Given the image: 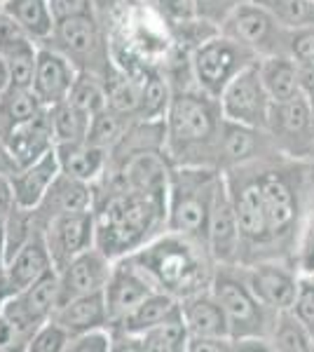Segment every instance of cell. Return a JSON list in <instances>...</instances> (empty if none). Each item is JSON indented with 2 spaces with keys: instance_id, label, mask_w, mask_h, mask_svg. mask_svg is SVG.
<instances>
[{
  "instance_id": "9",
  "label": "cell",
  "mask_w": 314,
  "mask_h": 352,
  "mask_svg": "<svg viewBox=\"0 0 314 352\" xmlns=\"http://www.w3.org/2000/svg\"><path fill=\"white\" fill-rule=\"evenodd\" d=\"M43 232L49 249V256H52L54 270L59 272L68 261H73L78 254L87 252V249H92L96 244L94 209L56 214V217L47 221V228Z\"/></svg>"
},
{
  "instance_id": "24",
  "label": "cell",
  "mask_w": 314,
  "mask_h": 352,
  "mask_svg": "<svg viewBox=\"0 0 314 352\" xmlns=\"http://www.w3.org/2000/svg\"><path fill=\"white\" fill-rule=\"evenodd\" d=\"M258 71L265 85L267 94H270L272 104L287 101L291 96L302 92L300 82V66L293 56L289 54H270L258 59Z\"/></svg>"
},
{
  "instance_id": "3",
  "label": "cell",
  "mask_w": 314,
  "mask_h": 352,
  "mask_svg": "<svg viewBox=\"0 0 314 352\" xmlns=\"http://www.w3.org/2000/svg\"><path fill=\"white\" fill-rule=\"evenodd\" d=\"M223 118L218 99L199 92H183L171 96V104L164 118V144L169 155L181 164H195V155L218 146Z\"/></svg>"
},
{
  "instance_id": "52",
  "label": "cell",
  "mask_w": 314,
  "mask_h": 352,
  "mask_svg": "<svg viewBox=\"0 0 314 352\" xmlns=\"http://www.w3.org/2000/svg\"><path fill=\"white\" fill-rule=\"evenodd\" d=\"M8 265V237H5V223H0V272Z\"/></svg>"
},
{
  "instance_id": "2",
  "label": "cell",
  "mask_w": 314,
  "mask_h": 352,
  "mask_svg": "<svg viewBox=\"0 0 314 352\" xmlns=\"http://www.w3.org/2000/svg\"><path fill=\"white\" fill-rule=\"evenodd\" d=\"M155 292H164L174 298H186L211 287L209 263L199 242L179 232L153 237L141 249L124 256Z\"/></svg>"
},
{
  "instance_id": "7",
  "label": "cell",
  "mask_w": 314,
  "mask_h": 352,
  "mask_svg": "<svg viewBox=\"0 0 314 352\" xmlns=\"http://www.w3.org/2000/svg\"><path fill=\"white\" fill-rule=\"evenodd\" d=\"M209 289L221 303L223 312H225L230 338L235 343H258V338L265 336L267 308L254 296L247 282L223 272V275H216L211 280Z\"/></svg>"
},
{
  "instance_id": "15",
  "label": "cell",
  "mask_w": 314,
  "mask_h": 352,
  "mask_svg": "<svg viewBox=\"0 0 314 352\" xmlns=\"http://www.w3.org/2000/svg\"><path fill=\"white\" fill-rule=\"evenodd\" d=\"M115 343H127L120 345L117 350H148V352H181L188 350L190 343V333L183 322V312L179 310L171 312L167 320H162L159 324L150 327L148 331L139 333V336H129V333H115L113 336V345Z\"/></svg>"
},
{
  "instance_id": "31",
  "label": "cell",
  "mask_w": 314,
  "mask_h": 352,
  "mask_svg": "<svg viewBox=\"0 0 314 352\" xmlns=\"http://www.w3.org/2000/svg\"><path fill=\"white\" fill-rule=\"evenodd\" d=\"M275 329H272V348L287 352H307L314 350V338L310 327L295 315L293 310L277 312Z\"/></svg>"
},
{
  "instance_id": "4",
  "label": "cell",
  "mask_w": 314,
  "mask_h": 352,
  "mask_svg": "<svg viewBox=\"0 0 314 352\" xmlns=\"http://www.w3.org/2000/svg\"><path fill=\"white\" fill-rule=\"evenodd\" d=\"M223 176L204 164H181L169 172L167 230L207 244L209 217Z\"/></svg>"
},
{
  "instance_id": "28",
  "label": "cell",
  "mask_w": 314,
  "mask_h": 352,
  "mask_svg": "<svg viewBox=\"0 0 314 352\" xmlns=\"http://www.w3.org/2000/svg\"><path fill=\"white\" fill-rule=\"evenodd\" d=\"M92 190H89V184L78 179H71L66 174H59V179L52 184V188L45 195V200L40 204H52V212H49V219L56 217V214L64 212H85V209H92Z\"/></svg>"
},
{
  "instance_id": "53",
  "label": "cell",
  "mask_w": 314,
  "mask_h": 352,
  "mask_svg": "<svg viewBox=\"0 0 314 352\" xmlns=\"http://www.w3.org/2000/svg\"><path fill=\"white\" fill-rule=\"evenodd\" d=\"M8 134H10V129L5 127L3 120H0V144H8Z\"/></svg>"
},
{
  "instance_id": "22",
  "label": "cell",
  "mask_w": 314,
  "mask_h": 352,
  "mask_svg": "<svg viewBox=\"0 0 314 352\" xmlns=\"http://www.w3.org/2000/svg\"><path fill=\"white\" fill-rule=\"evenodd\" d=\"M56 157H59L61 174L92 184L106 172L108 151L89 141H73V144H56Z\"/></svg>"
},
{
  "instance_id": "5",
  "label": "cell",
  "mask_w": 314,
  "mask_h": 352,
  "mask_svg": "<svg viewBox=\"0 0 314 352\" xmlns=\"http://www.w3.org/2000/svg\"><path fill=\"white\" fill-rule=\"evenodd\" d=\"M256 59H260L256 52H251L242 43L218 33V36H209L207 41L197 45L195 52H192L190 66L197 87L204 94L218 99L232 78L242 68L254 64Z\"/></svg>"
},
{
  "instance_id": "39",
  "label": "cell",
  "mask_w": 314,
  "mask_h": 352,
  "mask_svg": "<svg viewBox=\"0 0 314 352\" xmlns=\"http://www.w3.org/2000/svg\"><path fill=\"white\" fill-rule=\"evenodd\" d=\"M106 94H108V109L117 111L124 118L134 116L141 109V85L129 80V78H122V80H117L111 87L106 85Z\"/></svg>"
},
{
  "instance_id": "36",
  "label": "cell",
  "mask_w": 314,
  "mask_h": 352,
  "mask_svg": "<svg viewBox=\"0 0 314 352\" xmlns=\"http://www.w3.org/2000/svg\"><path fill=\"white\" fill-rule=\"evenodd\" d=\"M262 10H267L277 21L287 28H300L314 24V3L312 0H254Z\"/></svg>"
},
{
  "instance_id": "27",
  "label": "cell",
  "mask_w": 314,
  "mask_h": 352,
  "mask_svg": "<svg viewBox=\"0 0 314 352\" xmlns=\"http://www.w3.org/2000/svg\"><path fill=\"white\" fill-rule=\"evenodd\" d=\"M262 200H265L267 221H270L272 235H279L293 223L295 219V200L289 184L277 174H262L258 176Z\"/></svg>"
},
{
  "instance_id": "50",
  "label": "cell",
  "mask_w": 314,
  "mask_h": 352,
  "mask_svg": "<svg viewBox=\"0 0 314 352\" xmlns=\"http://www.w3.org/2000/svg\"><path fill=\"white\" fill-rule=\"evenodd\" d=\"M12 296H14V289L10 287L8 275H5V272H0V312H3L5 303H8V300L12 298Z\"/></svg>"
},
{
  "instance_id": "34",
  "label": "cell",
  "mask_w": 314,
  "mask_h": 352,
  "mask_svg": "<svg viewBox=\"0 0 314 352\" xmlns=\"http://www.w3.org/2000/svg\"><path fill=\"white\" fill-rule=\"evenodd\" d=\"M0 54L8 61L10 78H12L14 87H31L38 61V43L31 41V38H24V41L14 43L12 47L3 50Z\"/></svg>"
},
{
  "instance_id": "16",
  "label": "cell",
  "mask_w": 314,
  "mask_h": 352,
  "mask_svg": "<svg viewBox=\"0 0 314 352\" xmlns=\"http://www.w3.org/2000/svg\"><path fill=\"white\" fill-rule=\"evenodd\" d=\"M247 285L267 310H293L298 296V280L279 265H256L249 270Z\"/></svg>"
},
{
  "instance_id": "58",
  "label": "cell",
  "mask_w": 314,
  "mask_h": 352,
  "mask_svg": "<svg viewBox=\"0 0 314 352\" xmlns=\"http://www.w3.org/2000/svg\"><path fill=\"white\" fill-rule=\"evenodd\" d=\"M0 5H3V0H0Z\"/></svg>"
},
{
  "instance_id": "6",
  "label": "cell",
  "mask_w": 314,
  "mask_h": 352,
  "mask_svg": "<svg viewBox=\"0 0 314 352\" xmlns=\"http://www.w3.org/2000/svg\"><path fill=\"white\" fill-rule=\"evenodd\" d=\"M221 33L232 41L242 43L258 56L289 54L291 28L277 21L267 10L256 5L254 0H244L235 5L221 19Z\"/></svg>"
},
{
  "instance_id": "14",
  "label": "cell",
  "mask_w": 314,
  "mask_h": 352,
  "mask_svg": "<svg viewBox=\"0 0 314 352\" xmlns=\"http://www.w3.org/2000/svg\"><path fill=\"white\" fill-rule=\"evenodd\" d=\"M59 174H61V167H59V157H56V146L33 164H26V167L16 169V172L10 176L16 207L31 209V212L38 209L40 202L45 200V195L52 188V184L59 179Z\"/></svg>"
},
{
  "instance_id": "19",
  "label": "cell",
  "mask_w": 314,
  "mask_h": 352,
  "mask_svg": "<svg viewBox=\"0 0 314 352\" xmlns=\"http://www.w3.org/2000/svg\"><path fill=\"white\" fill-rule=\"evenodd\" d=\"M8 148H10V153H12L16 169L26 167V164H33L36 160H40L47 151H52L54 148V134H52V118H49V109H43L31 122L10 129Z\"/></svg>"
},
{
  "instance_id": "25",
  "label": "cell",
  "mask_w": 314,
  "mask_h": 352,
  "mask_svg": "<svg viewBox=\"0 0 314 352\" xmlns=\"http://www.w3.org/2000/svg\"><path fill=\"white\" fill-rule=\"evenodd\" d=\"M179 310V298L169 296L164 292H153L129 312L124 320H120L117 324L111 329L115 333H129V336H139V333L148 331L150 327L159 324L162 320H167L171 312Z\"/></svg>"
},
{
  "instance_id": "18",
  "label": "cell",
  "mask_w": 314,
  "mask_h": 352,
  "mask_svg": "<svg viewBox=\"0 0 314 352\" xmlns=\"http://www.w3.org/2000/svg\"><path fill=\"white\" fill-rule=\"evenodd\" d=\"M49 270H54V263L52 256H49L47 242H45V232H33L8 258V265H5V275H8L14 294L24 292L26 287H31Z\"/></svg>"
},
{
  "instance_id": "44",
  "label": "cell",
  "mask_w": 314,
  "mask_h": 352,
  "mask_svg": "<svg viewBox=\"0 0 314 352\" xmlns=\"http://www.w3.org/2000/svg\"><path fill=\"white\" fill-rule=\"evenodd\" d=\"M49 10H52L54 19H68V16H82V14H94L92 0H47Z\"/></svg>"
},
{
  "instance_id": "49",
  "label": "cell",
  "mask_w": 314,
  "mask_h": 352,
  "mask_svg": "<svg viewBox=\"0 0 314 352\" xmlns=\"http://www.w3.org/2000/svg\"><path fill=\"white\" fill-rule=\"evenodd\" d=\"M300 66V82L302 87L310 92L314 89V61H307V64H298Z\"/></svg>"
},
{
  "instance_id": "57",
  "label": "cell",
  "mask_w": 314,
  "mask_h": 352,
  "mask_svg": "<svg viewBox=\"0 0 314 352\" xmlns=\"http://www.w3.org/2000/svg\"><path fill=\"white\" fill-rule=\"evenodd\" d=\"M0 223H3V217H0Z\"/></svg>"
},
{
  "instance_id": "45",
  "label": "cell",
  "mask_w": 314,
  "mask_h": 352,
  "mask_svg": "<svg viewBox=\"0 0 314 352\" xmlns=\"http://www.w3.org/2000/svg\"><path fill=\"white\" fill-rule=\"evenodd\" d=\"M239 3H244V0H195V8H197V12L204 14L207 19H211V16L223 19V16Z\"/></svg>"
},
{
  "instance_id": "46",
  "label": "cell",
  "mask_w": 314,
  "mask_h": 352,
  "mask_svg": "<svg viewBox=\"0 0 314 352\" xmlns=\"http://www.w3.org/2000/svg\"><path fill=\"white\" fill-rule=\"evenodd\" d=\"M14 207H16V202H14L12 181H10V176L0 174V217H3V221L8 219V214L12 212Z\"/></svg>"
},
{
  "instance_id": "1",
  "label": "cell",
  "mask_w": 314,
  "mask_h": 352,
  "mask_svg": "<svg viewBox=\"0 0 314 352\" xmlns=\"http://www.w3.org/2000/svg\"><path fill=\"white\" fill-rule=\"evenodd\" d=\"M96 247L117 261L141 249L167 226V195L117 186L94 209Z\"/></svg>"
},
{
  "instance_id": "10",
  "label": "cell",
  "mask_w": 314,
  "mask_h": 352,
  "mask_svg": "<svg viewBox=\"0 0 314 352\" xmlns=\"http://www.w3.org/2000/svg\"><path fill=\"white\" fill-rule=\"evenodd\" d=\"M78 68L71 56H66L56 47H38L36 73H33L31 89L36 92L43 106H56L68 99L73 82H76Z\"/></svg>"
},
{
  "instance_id": "48",
  "label": "cell",
  "mask_w": 314,
  "mask_h": 352,
  "mask_svg": "<svg viewBox=\"0 0 314 352\" xmlns=\"http://www.w3.org/2000/svg\"><path fill=\"white\" fill-rule=\"evenodd\" d=\"M16 172V162L10 153L8 144H0V174L3 176H12Z\"/></svg>"
},
{
  "instance_id": "8",
  "label": "cell",
  "mask_w": 314,
  "mask_h": 352,
  "mask_svg": "<svg viewBox=\"0 0 314 352\" xmlns=\"http://www.w3.org/2000/svg\"><path fill=\"white\" fill-rule=\"evenodd\" d=\"M218 104L227 122H237L251 129H262L270 124L272 99L262 85L258 59L232 78L230 85L218 96Z\"/></svg>"
},
{
  "instance_id": "56",
  "label": "cell",
  "mask_w": 314,
  "mask_h": 352,
  "mask_svg": "<svg viewBox=\"0 0 314 352\" xmlns=\"http://www.w3.org/2000/svg\"><path fill=\"white\" fill-rule=\"evenodd\" d=\"M310 277H312V280H314V272H312V275H310Z\"/></svg>"
},
{
  "instance_id": "32",
  "label": "cell",
  "mask_w": 314,
  "mask_h": 352,
  "mask_svg": "<svg viewBox=\"0 0 314 352\" xmlns=\"http://www.w3.org/2000/svg\"><path fill=\"white\" fill-rule=\"evenodd\" d=\"M49 118H52L54 146L87 139V129H89V120H92V118H89L87 113L78 111L76 106L68 104V101L49 106Z\"/></svg>"
},
{
  "instance_id": "30",
  "label": "cell",
  "mask_w": 314,
  "mask_h": 352,
  "mask_svg": "<svg viewBox=\"0 0 314 352\" xmlns=\"http://www.w3.org/2000/svg\"><path fill=\"white\" fill-rule=\"evenodd\" d=\"M43 109H47V106L40 104V99L31 87H14V85H10L8 89L0 92V120L5 122L8 129L31 122Z\"/></svg>"
},
{
  "instance_id": "54",
  "label": "cell",
  "mask_w": 314,
  "mask_h": 352,
  "mask_svg": "<svg viewBox=\"0 0 314 352\" xmlns=\"http://www.w3.org/2000/svg\"><path fill=\"white\" fill-rule=\"evenodd\" d=\"M136 3H139V5H148V8H150V5L159 3V0H136Z\"/></svg>"
},
{
  "instance_id": "29",
  "label": "cell",
  "mask_w": 314,
  "mask_h": 352,
  "mask_svg": "<svg viewBox=\"0 0 314 352\" xmlns=\"http://www.w3.org/2000/svg\"><path fill=\"white\" fill-rule=\"evenodd\" d=\"M16 296L21 298V303L26 305L28 312H31L38 322H47L49 317H52V312L59 308V300H61L59 272L49 270L47 275H43L40 280L33 282L31 287H26L24 292L16 294Z\"/></svg>"
},
{
  "instance_id": "33",
  "label": "cell",
  "mask_w": 314,
  "mask_h": 352,
  "mask_svg": "<svg viewBox=\"0 0 314 352\" xmlns=\"http://www.w3.org/2000/svg\"><path fill=\"white\" fill-rule=\"evenodd\" d=\"M68 104H73L78 111L87 113L89 118L96 116L99 111H104L108 106V94L106 85L96 73L89 71H78L76 82H73L71 92H68Z\"/></svg>"
},
{
  "instance_id": "43",
  "label": "cell",
  "mask_w": 314,
  "mask_h": 352,
  "mask_svg": "<svg viewBox=\"0 0 314 352\" xmlns=\"http://www.w3.org/2000/svg\"><path fill=\"white\" fill-rule=\"evenodd\" d=\"M293 312L307 327H314V280L310 275L305 280H298V296H295Z\"/></svg>"
},
{
  "instance_id": "12",
  "label": "cell",
  "mask_w": 314,
  "mask_h": 352,
  "mask_svg": "<svg viewBox=\"0 0 314 352\" xmlns=\"http://www.w3.org/2000/svg\"><path fill=\"white\" fill-rule=\"evenodd\" d=\"M239 242H242V230H239L235 202H232V192L223 179L209 217L207 249L218 263H232L237 258Z\"/></svg>"
},
{
  "instance_id": "37",
  "label": "cell",
  "mask_w": 314,
  "mask_h": 352,
  "mask_svg": "<svg viewBox=\"0 0 314 352\" xmlns=\"http://www.w3.org/2000/svg\"><path fill=\"white\" fill-rule=\"evenodd\" d=\"M171 104V92L167 80H162L159 76H150L148 80L141 85V118L146 122H155L167 118Z\"/></svg>"
},
{
  "instance_id": "11",
  "label": "cell",
  "mask_w": 314,
  "mask_h": 352,
  "mask_svg": "<svg viewBox=\"0 0 314 352\" xmlns=\"http://www.w3.org/2000/svg\"><path fill=\"white\" fill-rule=\"evenodd\" d=\"M115 261L108 258L99 247L87 249V252L78 254L73 261H68L64 268L59 270V285H61V300L85 296V294L104 292L108 285V277L113 272Z\"/></svg>"
},
{
  "instance_id": "26",
  "label": "cell",
  "mask_w": 314,
  "mask_h": 352,
  "mask_svg": "<svg viewBox=\"0 0 314 352\" xmlns=\"http://www.w3.org/2000/svg\"><path fill=\"white\" fill-rule=\"evenodd\" d=\"M0 8L12 16L31 41L47 43L52 38L56 19L47 0H3Z\"/></svg>"
},
{
  "instance_id": "42",
  "label": "cell",
  "mask_w": 314,
  "mask_h": 352,
  "mask_svg": "<svg viewBox=\"0 0 314 352\" xmlns=\"http://www.w3.org/2000/svg\"><path fill=\"white\" fill-rule=\"evenodd\" d=\"M289 56H293L298 64L314 61V24L300 26V28H291Z\"/></svg>"
},
{
  "instance_id": "55",
  "label": "cell",
  "mask_w": 314,
  "mask_h": 352,
  "mask_svg": "<svg viewBox=\"0 0 314 352\" xmlns=\"http://www.w3.org/2000/svg\"><path fill=\"white\" fill-rule=\"evenodd\" d=\"M310 106H312V113H314V89H310Z\"/></svg>"
},
{
  "instance_id": "47",
  "label": "cell",
  "mask_w": 314,
  "mask_h": 352,
  "mask_svg": "<svg viewBox=\"0 0 314 352\" xmlns=\"http://www.w3.org/2000/svg\"><path fill=\"white\" fill-rule=\"evenodd\" d=\"M300 268H302V272H305V275H312V272H314V226H312V230L307 232L305 247H302Z\"/></svg>"
},
{
  "instance_id": "23",
  "label": "cell",
  "mask_w": 314,
  "mask_h": 352,
  "mask_svg": "<svg viewBox=\"0 0 314 352\" xmlns=\"http://www.w3.org/2000/svg\"><path fill=\"white\" fill-rule=\"evenodd\" d=\"M49 41H56V50H61L73 61L82 56H94L99 50V26L94 21V14L68 16V19L56 21L54 33Z\"/></svg>"
},
{
  "instance_id": "38",
  "label": "cell",
  "mask_w": 314,
  "mask_h": 352,
  "mask_svg": "<svg viewBox=\"0 0 314 352\" xmlns=\"http://www.w3.org/2000/svg\"><path fill=\"white\" fill-rule=\"evenodd\" d=\"M275 120L282 124L287 132H302V129L310 124L312 120V106H310V99L305 94H295L291 96L287 101H279V104H272V116L270 120Z\"/></svg>"
},
{
  "instance_id": "13",
  "label": "cell",
  "mask_w": 314,
  "mask_h": 352,
  "mask_svg": "<svg viewBox=\"0 0 314 352\" xmlns=\"http://www.w3.org/2000/svg\"><path fill=\"white\" fill-rule=\"evenodd\" d=\"M153 292H155V289L150 287V282H148L127 258H117L115 265H113L111 277H108V285L104 287L108 320H111L108 327L124 320V317Z\"/></svg>"
},
{
  "instance_id": "51",
  "label": "cell",
  "mask_w": 314,
  "mask_h": 352,
  "mask_svg": "<svg viewBox=\"0 0 314 352\" xmlns=\"http://www.w3.org/2000/svg\"><path fill=\"white\" fill-rule=\"evenodd\" d=\"M10 85H12V78H10V66H8V61H5V56L0 54V92H3V89H8Z\"/></svg>"
},
{
  "instance_id": "35",
  "label": "cell",
  "mask_w": 314,
  "mask_h": 352,
  "mask_svg": "<svg viewBox=\"0 0 314 352\" xmlns=\"http://www.w3.org/2000/svg\"><path fill=\"white\" fill-rule=\"evenodd\" d=\"M124 116H120L117 111L113 109H106L99 111L96 116H92L89 120V129H87V139L89 144L99 146V148H113L117 146L120 141L124 139Z\"/></svg>"
},
{
  "instance_id": "59",
  "label": "cell",
  "mask_w": 314,
  "mask_h": 352,
  "mask_svg": "<svg viewBox=\"0 0 314 352\" xmlns=\"http://www.w3.org/2000/svg\"><path fill=\"white\" fill-rule=\"evenodd\" d=\"M312 3H314V0H312Z\"/></svg>"
},
{
  "instance_id": "17",
  "label": "cell",
  "mask_w": 314,
  "mask_h": 352,
  "mask_svg": "<svg viewBox=\"0 0 314 352\" xmlns=\"http://www.w3.org/2000/svg\"><path fill=\"white\" fill-rule=\"evenodd\" d=\"M181 312H183V322L190 333V340L197 338H230V327H227V317L223 312L221 303L207 292H197L192 296H186L179 300Z\"/></svg>"
},
{
  "instance_id": "20",
  "label": "cell",
  "mask_w": 314,
  "mask_h": 352,
  "mask_svg": "<svg viewBox=\"0 0 314 352\" xmlns=\"http://www.w3.org/2000/svg\"><path fill=\"white\" fill-rule=\"evenodd\" d=\"M49 320H54L56 324L64 327L71 336L111 324L104 292L85 294V296L64 300V303H59V308L52 312Z\"/></svg>"
},
{
  "instance_id": "40",
  "label": "cell",
  "mask_w": 314,
  "mask_h": 352,
  "mask_svg": "<svg viewBox=\"0 0 314 352\" xmlns=\"http://www.w3.org/2000/svg\"><path fill=\"white\" fill-rule=\"evenodd\" d=\"M68 340H71V333L66 331L61 324H56L54 320L43 322L36 333L28 340L26 350L31 352H61L68 348Z\"/></svg>"
},
{
  "instance_id": "21",
  "label": "cell",
  "mask_w": 314,
  "mask_h": 352,
  "mask_svg": "<svg viewBox=\"0 0 314 352\" xmlns=\"http://www.w3.org/2000/svg\"><path fill=\"white\" fill-rule=\"evenodd\" d=\"M232 202H235L242 237H247L251 242H267L275 237L270 228V221H267V209L265 200H262L258 179L244 184L239 192L232 195Z\"/></svg>"
},
{
  "instance_id": "41",
  "label": "cell",
  "mask_w": 314,
  "mask_h": 352,
  "mask_svg": "<svg viewBox=\"0 0 314 352\" xmlns=\"http://www.w3.org/2000/svg\"><path fill=\"white\" fill-rule=\"evenodd\" d=\"M68 352H108L113 350V333L108 327L92 329V331L76 333L68 340Z\"/></svg>"
}]
</instances>
